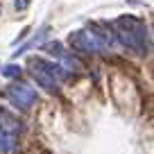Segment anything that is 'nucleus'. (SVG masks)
Here are the masks:
<instances>
[{
  "instance_id": "nucleus-1",
  "label": "nucleus",
  "mask_w": 154,
  "mask_h": 154,
  "mask_svg": "<svg viewBox=\"0 0 154 154\" xmlns=\"http://www.w3.org/2000/svg\"><path fill=\"white\" fill-rule=\"evenodd\" d=\"M116 38L125 43L127 48L136 50L138 54L149 52V32L143 20L134 16H120L116 20Z\"/></svg>"
},
{
  "instance_id": "nucleus-8",
  "label": "nucleus",
  "mask_w": 154,
  "mask_h": 154,
  "mask_svg": "<svg viewBox=\"0 0 154 154\" xmlns=\"http://www.w3.org/2000/svg\"><path fill=\"white\" fill-rule=\"evenodd\" d=\"M20 66H16V63H9V66H5L2 68V75L5 77H20Z\"/></svg>"
},
{
  "instance_id": "nucleus-6",
  "label": "nucleus",
  "mask_w": 154,
  "mask_h": 154,
  "mask_svg": "<svg viewBox=\"0 0 154 154\" xmlns=\"http://www.w3.org/2000/svg\"><path fill=\"white\" fill-rule=\"evenodd\" d=\"M14 147H16V138H14V134L0 131V152H11Z\"/></svg>"
},
{
  "instance_id": "nucleus-7",
  "label": "nucleus",
  "mask_w": 154,
  "mask_h": 154,
  "mask_svg": "<svg viewBox=\"0 0 154 154\" xmlns=\"http://www.w3.org/2000/svg\"><path fill=\"white\" fill-rule=\"evenodd\" d=\"M43 50H45V52H50V54H54L57 59L61 57L63 52H66V50H63V45H61V43H57V41H48V43L43 45Z\"/></svg>"
},
{
  "instance_id": "nucleus-4",
  "label": "nucleus",
  "mask_w": 154,
  "mask_h": 154,
  "mask_svg": "<svg viewBox=\"0 0 154 154\" xmlns=\"http://www.w3.org/2000/svg\"><path fill=\"white\" fill-rule=\"evenodd\" d=\"M7 97H9V102L18 111H25L36 102V91L25 82H14L9 88H7Z\"/></svg>"
},
{
  "instance_id": "nucleus-2",
  "label": "nucleus",
  "mask_w": 154,
  "mask_h": 154,
  "mask_svg": "<svg viewBox=\"0 0 154 154\" xmlns=\"http://www.w3.org/2000/svg\"><path fill=\"white\" fill-rule=\"evenodd\" d=\"M29 70H32L34 79H36L45 91H57L59 84L66 79V72L61 70L59 63H52V61H45V59H36L34 57L29 61Z\"/></svg>"
},
{
  "instance_id": "nucleus-3",
  "label": "nucleus",
  "mask_w": 154,
  "mask_h": 154,
  "mask_svg": "<svg viewBox=\"0 0 154 154\" xmlns=\"http://www.w3.org/2000/svg\"><path fill=\"white\" fill-rule=\"evenodd\" d=\"M70 45L75 50H79V52H88V54H97V52H104L106 50L104 41L100 38V34L93 27H84V29L72 32L70 34Z\"/></svg>"
},
{
  "instance_id": "nucleus-5",
  "label": "nucleus",
  "mask_w": 154,
  "mask_h": 154,
  "mask_svg": "<svg viewBox=\"0 0 154 154\" xmlns=\"http://www.w3.org/2000/svg\"><path fill=\"white\" fill-rule=\"evenodd\" d=\"M45 34H48V27H41V29H38V32H36V34H34V36L27 41V43H25L23 48H18L14 54L18 57V54H25L27 50H32V48H36V45H41V43H43V38H45Z\"/></svg>"
},
{
  "instance_id": "nucleus-9",
  "label": "nucleus",
  "mask_w": 154,
  "mask_h": 154,
  "mask_svg": "<svg viewBox=\"0 0 154 154\" xmlns=\"http://www.w3.org/2000/svg\"><path fill=\"white\" fill-rule=\"evenodd\" d=\"M29 5V0H16V9H25Z\"/></svg>"
}]
</instances>
